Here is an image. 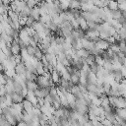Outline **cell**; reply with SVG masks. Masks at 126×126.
<instances>
[{
	"instance_id": "cell-1",
	"label": "cell",
	"mask_w": 126,
	"mask_h": 126,
	"mask_svg": "<svg viewBox=\"0 0 126 126\" xmlns=\"http://www.w3.org/2000/svg\"><path fill=\"white\" fill-rule=\"evenodd\" d=\"M109 43L107 42L106 39H103V38H99L97 41L94 42V46L100 50H107L108 47H109Z\"/></svg>"
},
{
	"instance_id": "cell-2",
	"label": "cell",
	"mask_w": 126,
	"mask_h": 126,
	"mask_svg": "<svg viewBox=\"0 0 126 126\" xmlns=\"http://www.w3.org/2000/svg\"><path fill=\"white\" fill-rule=\"evenodd\" d=\"M70 81L73 85H79V83H80V70L74 69L73 73L71 74Z\"/></svg>"
},
{
	"instance_id": "cell-3",
	"label": "cell",
	"mask_w": 126,
	"mask_h": 126,
	"mask_svg": "<svg viewBox=\"0 0 126 126\" xmlns=\"http://www.w3.org/2000/svg\"><path fill=\"white\" fill-rule=\"evenodd\" d=\"M81 40H82L83 48L89 50L90 52L94 48V42H93V41H91V40H89V39H87V38H82Z\"/></svg>"
},
{
	"instance_id": "cell-4",
	"label": "cell",
	"mask_w": 126,
	"mask_h": 126,
	"mask_svg": "<svg viewBox=\"0 0 126 126\" xmlns=\"http://www.w3.org/2000/svg\"><path fill=\"white\" fill-rule=\"evenodd\" d=\"M15 72L16 74L18 75H26V72H27V67H26V64L21 62V63H18L15 67Z\"/></svg>"
},
{
	"instance_id": "cell-5",
	"label": "cell",
	"mask_w": 126,
	"mask_h": 126,
	"mask_svg": "<svg viewBox=\"0 0 126 126\" xmlns=\"http://www.w3.org/2000/svg\"><path fill=\"white\" fill-rule=\"evenodd\" d=\"M10 95H11V98H12V100H13L14 103H21V102L25 99L24 95H23L21 93H16V92H14V93H12Z\"/></svg>"
},
{
	"instance_id": "cell-6",
	"label": "cell",
	"mask_w": 126,
	"mask_h": 126,
	"mask_svg": "<svg viewBox=\"0 0 126 126\" xmlns=\"http://www.w3.org/2000/svg\"><path fill=\"white\" fill-rule=\"evenodd\" d=\"M26 87H27L28 91H32V92H34L38 88L36 82L35 81H31V80H27L26 81Z\"/></svg>"
},
{
	"instance_id": "cell-7",
	"label": "cell",
	"mask_w": 126,
	"mask_h": 126,
	"mask_svg": "<svg viewBox=\"0 0 126 126\" xmlns=\"http://www.w3.org/2000/svg\"><path fill=\"white\" fill-rule=\"evenodd\" d=\"M111 74H112V76H113V78H114V80L116 81V82H118V83H120L122 80H123V75H122V73H121V71H120V69H117V70H113L112 72H110Z\"/></svg>"
},
{
	"instance_id": "cell-8",
	"label": "cell",
	"mask_w": 126,
	"mask_h": 126,
	"mask_svg": "<svg viewBox=\"0 0 126 126\" xmlns=\"http://www.w3.org/2000/svg\"><path fill=\"white\" fill-rule=\"evenodd\" d=\"M31 16H32L34 18L35 21H39L40 18V12H39V7L36 5L35 7L31 9Z\"/></svg>"
},
{
	"instance_id": "cell-9",
	"label": "cell",
	"mask_w": 126,
	"mask_h": 126,
	"mask_svg": "<svg viewBox=\"0 0 126 126\" xmlns=\"http://www.w3.org/2000/svg\"><path fill=\"white\" fill-rule=\"evenodd\" d=\"M51 78H52L53 83H54L55 85H58L59 82H60V80H61V75L59 74V72H58L56 69H54V70L51 72Z\"/></svg>"
},
{
	"instance_id": "cell-10",
	"label": "cell",
	"mask_w": 126,
	"mask_h": 126,
	"mask_svg": "<svg viewBox=\"0 0 126 126\" xmlns=\"http://www.w3.org/2000/svg\"><path fill=\"white\" fill-rule=\"evenodd\" d=\"M76 52H77L78 56L81 57V58H83V59L87 58V57L91 54V52H90L89 50H87V49H85V48H83V47L80 48V49H78V50H76Z\"/></svg>"
},
{
	"instance_id": "cell-11",
	"label": "cell",
	"mask_w": 126,
	"mask_h": 126,
	"mask_svg": "<svg viewBox=\"0 0 126 126\" xmlns=\"http://www.w3.org/2000/svg\"><path fill=\"white\" fill-rule=\"evenodd\" d=\"M5 117H6L7 121L10 123V125H17L18 120H17V117H16V115H15V114H13V113L11 112V113L7 114Z\"/></svg>"
},
{
	"instance_id": "cell-12",
	"label": "cell",
	"mask_w": 126,
	"mask_h": 126,
	"mask_svg": "<svg viewBox=\"0 0 126 126\" xmlns=\"http://www.w3.org/2000/svg\"><path fill=\"white\" fill-rule=\"evenodd\" d=\"M110 17L115 20H119L122 17V11L120 9L117 10H110Z\"/></svg>"
},
{
	"instance_id": "cell-13",
	"label": "cell",
	"mask_w": 126,
	"mask_h": 126,
	"mask_svg": "<svg viewBox=\"0 0 126 126\" xmlns=\"http://www.w3.org/2000/svg\"><path fill=\"white\" fill-rule=\"evenodd\" d=\"M78 20V22H79V26H80V29H82L83 31H88V22L86 21V19H84L82 16L79 18V19H77Z\"/></svg>"
},
{
	"instance_id": "cell-14",
	"label": "cell",
	"mask_w": 126,
	"mask_h": 126,
	"mask_svg": "<svg viewBox=\"0 0 126 126\" xmlns=\"http://www.w3.org/2000/svg\"><path fill=\"white\" fill-rule=\"evenodd\" d=\"M87 80H88V83H96L97 81V76L95 73L90 71L88 74H87Z\"/></svg>"
},
{
	"instance_id": "cell-15",
	"label": "cell",
	"mask_w": 126,
	"mask_h": 126,
	"mask_svg": "<svg viewBox=\"0 0 126 126\" xmlns=\"http://www.w3.org/2000/svg\"><path fill=\"white\" fill-rule=\"evenodd\" d=\"M65 95H66V98H67V100H68V102H69L70 106H72V105L76 102V99H77V98H76V96H75L72 93H70V92H68Z\"/></svg>"
},
{
	"instance_id": "cell-16",
	"label": "cell",
	"mask_w": 126,
	"mask_h": 126,
	"mask_svg": "<svg viewBox=\"0 0 126 126\" xmlns=\"http://www.w3.org/2000/svg\"><path fill=\"white\" fill-rule=\"evenodd\" d=\"M107 7L109 10H117L119 9V3L117 0H109Z\"/></svg>"
},
{
	"instance_id": "cell-17",
	"label": "cell",
	"mask_w": 126,
	"mask_h": 126,
	"mask_svg": "<svg viewBox=\"0 0 126 126\" xmlns=\"http://www.w3.org/2000/svg\"><path fill=\"white\" fill-rule=\"evenodd\" d=\"M69 8H71V9H81V2L79 0H70Z\"/></svg>"
},
{
	"instance_id": "cell-18",
	"label": "cell",
	"mask_w": 126,
	"mask_h": 126,
	"mask_svg": "<svg viewBox=\"0 0 126 126\" xmlns=\"http://www.w3.org/2000/svg\"><path fill=\"white\" fill-rule=\"evenodd\" d=\"M37 74H35V73H32V71H29V70H27V72H26V78H27V80H31V81H35L36 80V78H37Z\"/></svg>"
},
{
	"instance_id": "cell-19",
	"label": "cell",
	"mask_w": 126,
	"mask_h": 126,
	"mask_svg": "<svg viewBox=\"0 0 126 126\" xmlns=\"http://www.w3.org/2000/svg\"><path fill=\"white\" fill-rule=\"evenodd\" d=\"M7 14H8V16L13 20V21H19V17H20V14H18V13H16V12H14L13 10H8V12H7Z\"/></svg>"
},
{
	"instance_id": "cell-20",
	"label": "cell",
	"mask_w": 126,
	"mask_h": 126,
	"mask_svg": "<svg viewBox=\"0 0 126 126\" xmlns=\"http://www.w3.org/2000/svg\"><path fill=\"white\" fill-rule=\"evenodd\" d=\"M96 83H88L87 84V91H88V93H94V92H95V90H96Z\"/></svg>"
},
{
	"instance_id": "cell-21",
	"label": "cell",
	"mask_w": 126,
	"mask_h": 126,
	"mask_svg": "<svg viewBox=\"0 0 126 126\" xmlns=\"http://www.w3.org/2000/svg\"><path fill=\"white\" fill-rule=\"evenodd\" d=\"M94 62L98 65V66H103L104 64V59L101 55H95L94 56Z\"/></svg>"
},
{
	"instance_id": "cell-22",
	"label": "cell",
	"mask_w": 126,
	"mask_h": 126,
	"mask_svg": "<svg viewBox=\"0 0 126 126\" xmlns=\"http://www.w3.org/2000/svg\"><path fill=\"white\" fill-rule=\"evenodd\" d=\"M26 51H27V53H28L30 56H34L35 47H33V46H32L31 44H29V45L26 47Z\"/></svg>"
},
{
	"instance_id": "cell-23",
	"label": "cell",
	"mask_w": 126,
	"mask_h": 126,
	"mask_svg": "<svg viewBox=\"0 0 126 126\" xmlns=\"http://www.w3.org/2000/svg\"><path fill=\"white\" fill-rule=\"evenodd\" d=\"M109 48L114 52V53H118L120 51V48H119V45L117 42H114V43H111L109 45Z\"/></svg>"
},
{
	"instance_id": "cell-24",
	"label": "cell",
	"mask_w": 126,
	"mask_h": 126,
	"mask_svg": "<svg viewBox=\"0 0 126 126\" xmlns=\"http://www.w3.org/2000/svg\"><path fill=\"white\" fill-rule=\"evenodd\" d=\"M102 87H103V90H104V94H106L107 95H109V94H110V91H111V85L110 84H108V83H103V85H102Z\"/></svg>"
},
{
	"instance_id": "cell-25",
	"label": "cell",
	"mask_w": 126,
	"mask_h": 126,
	"mask_svg": "<svg viewBox=\"0 0 126 126\" xmlns=\"http://www.w3.org/2000/svg\"><path fill=\"white\" fill-rule=\"evenodd\" d=\"M35 22V20H34V18L32 17V16H29L28 17V19H27V22H26V26L27 27H32V25H33V23Z\"/></svg>"
},
{
	"instance_id": "cell-26",
	"label": "cell",
	"mask_w": 126,
	"mask_h": 126,
	"mask_svg": "<svg viewBox=\"0 0 126 126\" xmlns=\"http://www.w3.org/2000/svg\"><path fill=\"white\" fill-rule=\"evenodd\" d=\"M89 66H90V69H91V71L96 74V72L98 71V68H99V66H98V65H97L95 62H93V63H92L91 65H89Z\"/></svg>"
},
{
	"instance_id": "cell-27",
	"label": "cell",
	"mask_w": 126,
	"mask_h": 126,
	"mask_svg": "<svg viewBox=\"0 0 126 126\" xmlns=\"http://www.w3.org/2000/svg\"><path fill=\"white\" fill-rule=\"evenodd\" d=\"M108 2H109V0H99V2L97 3L96 6L98 8H105V7H107Z\"/></svg>"
},
{
	"instance_id": "cell-28",
	"label": "cell",
	"mask_w": 126,
	"mask_h": 126,
	"mask_svg": "<svg viewBox=\"0 0 126 126\" xmlns=\"http://www.w3.org/2000/svg\"><path fill=\"white\" fill-rule=\"evenodd\" d=\"M27 19H28V17H25V16H21V15H20V17H19V23H20L21 27H24V26H26V22H27Z\"/></svg>"
},
{
	"instance_id": "cell-29",
	"label": "cell",
	"mask_w": 126,
	"mask_h": 126,
	"mask_svg": "<svg viewBox=\"0 0 126 126\" xmlns=\"http://www.w3.org/2000/svg\"><path fill=\"white\" fill-rule=\"evenodd\" d=\"M27 5L30 7V8H33L37 5V2L35 0H27Z\"/></svg>"
},
{
	"instance_id": "cell-30",
	"label": "cell",
	"mask_w": 126,
	"mask_h": 126,
	"mask_svg": "<svg viewBox=\"0 0 126 126\" xmlns=\"http://www.w3.org/2000/svg\"><path fill=\"white\" fill-rule=\"evenodd\" d=\"M101 124H102V125H109V126L113 125V124H112V121L109 120V119H107V118L102 119V120H101Z\"/></svg>"
},
{
	"instance_id": "cell-31",
	"label": "cell",
	"mask_w": 126,
	"mask_h": 126,
	"mask_svg": "<svg viewBox=\"0 0 126 126\" xmlns=\"http://www.w3.org/2000/svg\"><path fill=\"white\" fill-rule=\"evenodd\" d=\"M105 39L107 40V42H108L109 44H111V43H114V42H116V40H115V38H114V36H113V35H110V36L106 37Z\"/></svg>"
},
{
	"instance_id": "cell-32",
	"label": "cell",
	"mask_w": 126,
	"mask_h": 126,
	"mask_svg": "<svg viewBox=\"0 0 126 126\" xmlns=\"http://www.w3.org/2000/svg\"><path fill=\"white\" fill-rule=\"evenodd\" d=\"M0 95H6V89H5V85H2L0 88Z\"/></svg>"
},
{
	"instance_id": "cell-33",
	"label": "cell",
	"mask_w": 126,
	"mask_h": 126,
	"mask_svg": "<svg viewBox=\"0 0 126 126\" xmlns=\"http://www.w3.org/2000/svg\"><path fill=\"white\" fill-rule=\"evenodd\" d=\"M120 71H121V73H122L123 77H124V78H126V66L122 65V66H121V68H120Z\"/></svg>"
},
{
	"instance_id": "cell-34",
	"label": "cell",
	"mask_w": 126,
	"mask_h": 126,
	"mask_svg": "<svg viewBox=\"0 0 126 126\" xmlns=\"http://www.w3.org/2000/svg\"><path fill=\"white\" fill-rule=\"evenodd\" d=\"M4 71H5V69H4L3 65H2V63L0 62V72H4Z\"/></svg>"
},
{
	"instance_id": "cell-35",
	"label": "cell",
	"mask_w": 126,
	"mask_h": 126,
	"mask_svg": "<svg viewBox=\"0 0 126 126\" xmlns=\"http://www.w3.org/2000/svg\"><path fill=\"white\" fill-rule=\"evenodd\" d=\"M47 4H51V3H53V0H44Z\"/></svg>"
},
{
	"instance_id": "cell-36",
	"label": "cell",
	"mask_w": 126,
	"mask_h": 126,
	"mask_svg": "<svg viewBox=\"0 0 126 126\" xmlns=\"http://www.w3.org/2000/svg\"><path fill=\"white\" fill-rule=\"evenodd\" d=\"M122 65H124V66H126V56H125V58L123 59V62H122Z\"/></svg>"
},
{
	"instance_id": "cell-37",
	"label": "cell",
	"mask_w": 126,
	"mask_h": 126,
	"mask_svg": "<svg viewBox=\"0 0 126 126\" xmlns=\"http://www.w3.org/2000/svg\"><path fill=\"white\" fill-rule=\"evenodd\" d=\"M79 1H80V2H81V4H82V3H87L89 0H79Z\"/></svg>"
},
{
	"instance_id": "cell-38",
	"label": "cell",
	"mask_w": 126,
	"mask_h": 126,
	"mask_svg": "<svg viewBox=\"0 0 126 126\" xmlns=\"http://www.w3.org/2000/svg\"><path fill=\"white\" fill-rule=\"evenodd\" d=\"M35 1H36V2H37V3H40V2H42V1H43V0H35Z\"/></svg>"
}]
</instances>
